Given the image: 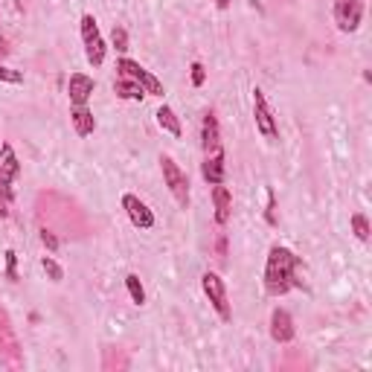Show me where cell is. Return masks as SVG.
Here are the masks:
<instances>
[{
	"mask_svg": "<svg viewBox=\"0 0 372 372\" xmlns=\"http://www.w3.org/2000/svg\"><path fill=\"white\" fill-rule=\"evenodd\" d=\"M297 268H300V256H294L283 244H273L265 262V291L270 297H283L291 288L302 285L297 279Z\"/></svg>",
	"mask_w": 372,
	"mask_h": 372,
	"instance_id": "6da1fadb",
	"label": "cell"
},
{
	"mask_svg": "<svg viewBox=\"0 0 372 372\" xmlns=\"http://www.w3.org/2000/svg\"><path fill=\"white\" fill-rule=\"evenodd\" d=\"M58 204H61V207L55 209L47 192L38 195V219H41V227L58 230L61 236H84L87 224H84V219H82L79 207H76L73 201H67V198H61Z\"/></svg>",
	"mask_w": 372,
	"mask_h": 372,
	"instance_id": "7a4b0ae2",
	"label": "cell"
},
{
	"mask_svg": "<svg viewBox=\"0 0 372 372\" xmlns=\"http://www.w3.org/2000/svg\"><path fill=\"white\" fill-rule=\"evenodd\" d=\"M160 169H163V180L169 186V192L175 195L177 207L186 209V207H190V177H186V172L169 158V154H163V158H160Z\"/></svg>",
	"mask_w": 372,
	"mask_h": 372,
	"instance_id": "3957f363",
	"label": "cell"
},
{
	"mask_svg": "<svg viewBox=\"0 0 372 372\" xmlns=\"http://www.w3.org/2000/svg\"><path fill=\"white\" fill-rule=\"evenodd\" d=\"M201 288H204V294H207V300L212 302V308H215V314H219L224 323L233 317V308H230V300H227V285H224V279L219 276V273H212V270H207L204 276H201Z\"/></svg>",
	"mask_w": 372,
	"mask_h": 372,
	"instance_id": "277c9868",
	"label": "cell"
},
{
	"mask_svg": "<svg viewBox=\"0 0 372 372\" xmlns=\"http://www.w3.org/2000/svg\"><path fill=\"white\" fill-rule=\"evenodd\" d=\"M116 70H119V76L137 82V84L146 90V97H163V82L154 76V73H148L146 67H140V61L119 58V61H116Z\"/></svg>",
	"mask_w": 372,
	"mask_h": 372,
	"instance_id": "5b68a950",
	"label": "cell"
},
{
	"mask_svg": "<svg viewBox=\"0 0 372 372\" xmlns=\"http://www.w3.org/2000/svg\"><path fill=\"white\" fill-rule=\"evenodd\" d=\"M82 41H84V58L90 67H99L105 61V41L99 35V26L93 15H82Z\"/></svg>",
	"mask_w": 372,
	"mask_h": 372,
	"instance_id": "8992f818",
	"label": "cell"
},
{
	"mask_svg": "<svg viewBox=\"0 0 372 372\" xmlns=\"http://www.w3.org/2000/svg\"><path fill=\"white\" fill-rule=\"evenodd\" d=\"M0 363L6 369H21L23 366V349L18 344V337L12 332L9 317L0 312Z\"/></svg>",
	"mask_w": 372,
	"mask_h": 372,
	"instance_id": "52a82bcc",
	"label": "cell"
},
{
	"mask_svg": "<svg viewBox=\"0 0 372 372\" xmlns=\"http://www.w3.org/2000/svg\"><path fill=\"white\" fill-rule=\"evenodd\" d=\"M253 116H256V131L265 140L276 143L279 140V126H276V116H273V111H270V105L265 99L262 87H253Z\"/></svg>",
	"mask_w": 372,
	"mask_h": 372,
	"instance_id": "ba28073f",
	"label": "cell"
},
{
	"mask_svg": "<svg viewBox=\"0 0 372 372\" xmlns=\"http://www.w3.org/2000/svg\"><path fill=\"white\" fill-rule=\"evenodd\" d=\"M363 18V0H334V23L340 33H355Z\"/></svg>",
	"mask_w": 372,
	"mask_h": 372,
	"instance_id": "9c48e42d",
	"label": "cell"
},
{
	"mask_svg": "<svg viewBox=\"0 0 372 372\" xmlns=\"http://www.w3.org/2000/svg\"><path fill=\"white\" fill-rule=\"evenodd\" d=\"M18 175H21V160H18L15 148L9 143H4L0 146V192L12 195V183Z\"/></svg>",
	"mask_w": 372,
	"mask_h": 372,
	"instance_id": "30bf717a",
	"label": "cell"
},
{
	"mask_svg": "<svg viewBox=\"0 0 372 372\" xmlns=\"http://www.w3.org/2000/svg\"><path fill=\"white\" fill-rule=\"evenodd\" d=\"M122 209L128 212V219H131V224L134 227H140V230H151L154 227V212L137 198V195H122Z\"/></svg>",
	"mask_w": 372,
	"mask_h": 372,
	"instance_id": "8fae6325",
	"label": "cell"
},
{
	"mask_svg": "<svg viewBox=\"0 0 372 372\" xmlns=\"http://www.w3.org/2000/svg\"><path fill=\"white\" fill-rule=\"evenodd\" d=\"M201 148H204V154L221 151V128H219V116L212 111H207L204 122H201Z\"/></svg>",
	"mask_w": 372,
	"mask_h": 372,
	"instance_id": "7c38bea8",
	"label": "cell"
},
{
	"mask_svg": "<svg viewBox=\"0 0 372 372\" xmlns=\"http://www.w3.org/2000/svg\"><path fill=\"white\" fill-rule=\"evenodd\" d=\"M294 320L291 314L285 312V308H273L270 312V337L276 340V344H291L294 340Z\"/></svg>",
	"mask_w": 372,
	"mask_h": 372,
	"instance_id": "4fadbf2b",
	"label": "cell"
},
{
	"mask_svg": "<svg viewBox=\"0 0 372 372\" xmlns=\"http://www.w3.org/2000/svg\"><path fill=\"white\" fill-rule=\"evenodd\" d=\"M201 175L209 186L215 183H224L227 177V163H224V148L221 151H212V154H204V163H201Z\"/></svg>",
	"mask_w": 372,
	"mask_h": 372,
	"instance_id": "5bb4252c",
	"label": "cell"
},
{
	"mask_svg": "<svg viewBox=\"0 0 372 372\" xmlns=\"http://www.w3.org/2000/svg\"><path fill=\"white\" fill-rule=\"evenodd\" d=\"M93 90H97V84H93L90 76H84V73H73L70 82H67L70 105H87V99L93 97Z\"/></svg>",
	"mask_w": 372,
	"mask_h": 372,
	"instance_id": "9a60e30c",
	"label": "cell"
},
{
	"mask_svg": "<svg viewBox=\"0 0 372 372\" xmlns=\"http://www.w3.org/2000/svg\"><path fill=\"white\" fill-rule=\"evenodd\" d=\"M212 207H215V221L221 227L230 221V212H233V195L224 183H215L212 186Z\"/></svg>",
	"mask_w": 372,
	"mask_h": 372,
	"instance_id": "2e32d148",
	"label": "cell"
},
{
	"mask_svg": "<svg viewBox=\"0 0 372 372\" xmlns=\"http://www.w3.org/2000/svg\"><path fill=\"white\" fill-rule=\"evenodd\" d=\"M70 122H73V128H76L79 137H90L93 128H97V119H93V114L87 111V105H73Z\"/></svg>",
	"mask_w": 372,
	"mask_h": 372,
	"instance_id": "e0dca14e",
	"label": "cell"
},
{
	"mask_svg": "<svg viewBox=\"0 0 372 372\" xmlns=\"http://www.w3.org/2000/svg\"><path fill=\"white\" fill-rule=\"evenodd\" d=\"M114 93H116L119 99H134V102H140V99L146 97V90H143L137 82L126 79V76H119V79L114 82Z\"/></svg>",
	"mask_w": 372,
	"mask_h": 372,
	"instance_id": "ac0fdd59",
	"label": "cell"
},
{
	"mask_svg": "<svg viewBox=\"0 0 372 372\" xmlns=\"http://www.w3.org/2000/svg\"><path fill=\"white\" fill-rule=\"evenodd\" d=\"M154 116H158V126H160L163 131H169L172 137H180V119H177V114H175L169 105H160Z\"/></svg>",
	"mask_w": 372,
	"mask_h": 372,
	"instance_id": "d6986e66",
	"label": "cell"
},
{
	"mask_svg": "<svg viewBox=\"0 0 372 372\" xmlns=\"http://www.w3.org/2000/svg\"><path fill=\"white\" fill-rule=\"evenodd\" d=\"M102 369L105 372H114V369H128V355L122 352V349H105L102 355Z\"/></svg>",
	"mask_w": 372,
	"mask_h": 372,
	"instance_id": "ffe728a7",
	"label": "cell"
},
{
	"mask_svg": "<svg viewBox=\"0 0 372 372\" xmlns=\"http://www.w3.org/2000/svg\"><path fill=\"white\" fill-rule=\"evenodd\" d=\"M126 288H128L134 305H143V302H146V291H143V283H140L137 273H128V276H126Z\"/></svg>",
	"mask_w": 372,
	"mask_h": 372,
	"instance_id": "44dd1931",
	"label": "cell"
},
{
	"mask_svg": "<svg viewBox=\"0 0 372 372\" xmlns=\"http://www.w3.org/2000/svg\"><path fill=\"white\" fill-rule=\"evenodd\" d=\"M41 268H44V273L53 279V283H61V279H65V268H61L53 256H44V259H41Z\"/></svg>",
	"mask_w": 372,
	"mask_h": 372,
	"instance_id": "7402d4cb",
	"label": "cell"
},
{
	"mask_svg": "<svg viewBox=\"0 0 372 372\" xmlns=\"http://www.w3.org/2000/svg\"><path fill=\"white\" fill-rule=\"evenodd\" d=\"M352 230H355V236H358L361 241L369 239V221H366L363 212H355V215H352Z\"/></svg>",
	"mask_w": 372,
	"mask_h": 372,
	"instance_id": "603a6c76",
	"label": "cell"
},
{
	"mask_svg": "<svg viewBox=\"0 0 372 372\" xmlns=\"http://www.w3.org/2000/svg\"><path fill=\"white\" fill-rule=\"evenodd\" d=\"M111 41H114L116 53H126V50H128V33H126V29H122V26H114Z\"/></svg>",
	"mask_w": 372,
	"mask_h": 372,
	"instance_id": "cb8c5ba5",
	"label": "cell"
},
{
	"mask_svg": "<svg viewBox=\"0 0 372 372\" xmlns=\"http://www.w3.org/2000/svg\"><path fill=\"white\" fill-rule=\"evenodd\" d=\"M41 244L47 247V251H58V236H55V230H50V227H41Z\"/></svg>",
	"mask_w": 372,
	"mask_h": 372,
	"instance_id": "d4e9b609",
	"label": "cell"
},
{
	"mask_svg": "<svg viewBox=\"0 0 372 372\" xmlns=\"http://www.w3.org/2000/svg\"><path fill=\"white\" fill-rule=\"evenodd\" d=\"M0 82H6V84H21V82H23V73H21V70H9V67L0 65Z\"/></svg>",
	"mask_w": 372,
	"mask_h": 372,
	"instance_id": "484cf974",
	"label": "cell"
},
{
	"mask_svg": "<svg viewBox=\"0 0 372 372\" xmlns=\"http://www.w3.org/2000/svg\"><path fill=\"white\" fill-rule=\"evenodd\" d=\"M190 70H192V84L201 87V84L207 82V70H204V65H201V61H192V67H190Z\"/></svg>",
	"mask_w": 372,
	"mask_h": 372,
	"instance_id": "4316f807",
	"label": "cell"
},
{
	"mask_svg": "<svg viewBox=\"0 0 372 372\" xmlns=\"http://www.w3.org/2000/svg\"><path fill=\"white\" fill-rule=\"evenodd\" d=\"M268 224H276V198L268 190Z\"/></svg>",
	"mask_w": 372,
	"mask_h": 372,
	"instance_id": "83f0119b",
	"label": "cell"
},
{
	"mask_svg": "<svg viewBox=\"0 0 372 372\" xmlns=\"http://www.w3.org/2000/svg\"><path fill=\"white\" fill-rule=\"evenodd\" d=\"M15 262H18V256H15V251H6V270H9V279H18V270H15Z\"/></svg>",
	"mask_w": 372,
	"mask_h": 372,
	"instance_id": "f1b7e54d",
	"label": "cell"
},
{
	"mask_svg": "<svg viewBox=\"0 0 372 372\" xmlns=\"http://www.w3.org/2000/svg\"><path fill=\"white\" fill-rule=\"evenodd\" d=\"M9 201H12V195L0 192V219H6V215H9Z\"/></svg>",
	"mask_w": 372,
	"mask_h": 372,
	"instance_id": "f546056e",
	"label": "cell"
},
{
	"mask_svg": "<svg viewBox=\"0 0 372 372\" xmlns=\"http://www.w3.org/2000/svg\"><path fill=\"white\" fill-rule=\"evenodd\" d=\"M219 256H221V259L227 256V239H224V233L219 236Z\"/></svg>",
	"mask_w": 372,
	"mask_h": 372,
	"instance_id": "4dcf8cb0",
	"label": "cell"
},
{
	"mask_svg": "<svg viewBox=\"0 0 372 372\" xmlns=\"http://www.w3.org/2000/svg\"><path fill=\"white\" fill-rule=\"evenodd\" d=\"M215 6H219V9H227V6H230V0H215Z\"/></svg>",
	"mask_w": 372,
	"mask_h": 372,
	"instance_id": "1f68e13d",
	"label": "cell"
},
{
	"mask_svg": "<svg viewBox=\"0 0 372 372\" xmlns=\"http://www.w3.org/2000/svg\"><path fill=\"white\" fill-rule=\"evenodd\" d=\"M6 53V47H4V41H0V55H4Z\"/></svg>",
	"mask_w": 372,
	"mask_h": 372,
	"instance_id": "d6a6232c",
	"label": "cell"
}]
</instances>
